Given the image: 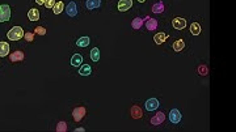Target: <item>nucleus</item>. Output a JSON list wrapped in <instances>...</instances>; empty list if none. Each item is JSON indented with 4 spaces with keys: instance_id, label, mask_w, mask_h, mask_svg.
<instances>
[{
    "instance_id": "obj_1",
    "label": "nucleus",
    "mask_w": 236,
    "mask_h": 132,
    "mask_svg": "<svg viewBox=\"0 0 236 132\" xmlns=\"http://www.w3.org/2000/svg\"><path fill=\"white\" fill-rule=\"evenodd\" d=\"M24 30L21 26H13L11 30L7 33V37H8L9 41H20L24 37Z\"/></svg>"
},
{
    "instance_id": "obj_2",
    "label": "nucleus",
    "mask_w": 236,
    "mask_h": 132,
    "mask_svg": "<svg viewBox=\"0 0 236 132\" xmlns=\"http://www.w3.org/2000/svg\"><path fill=\"white\" fill-rule=\"evenodd\" d=\"M11 20V8L9 5L3 4L0 5V23H5V21Z\"/></svg>"
},
{
    "instance_id": "obj_3",
    "label": "nucleus",
    "mask_w": 236,
    "mask_h": 132,
    "mask_svg": "<svg viewBox=\"0 0 236 132\" xmlns=\"http://www.w3.org/2000/svg\"><path fill=\"white\" fill-rule=\"evenodd\" d=\"M85 113H87V110L85 107L83 106H79V107H75L73 109V111H72V116H73V120L75 122H80L84 116H85Z\"/></svg>"
},
{
    "instance_id": "obj_4",
    "label": "nucleus",
    "mask_w": 236,
    "mask_h": 132,
    "mask_svg": "<svg viewBox=\"0 0 236 132\" xmlns=\"http://www.w3.org/2000/svg\"><path fill=\"white\" fill-rule=\"evenodd\" d=\"M159 105H160V104H159V101H158L156 98H150V99H147L146 104H144L147 111H155V110H158Z\"/></svg>"
},
{
    "instance_id": "obj_5",
    "label": "nucleus",
    "mask_w": 236,
    "mask_h": 132,
    "mask_svg": "<svg viewBox=\"0 0 236 132\" xmlns=\"http://www.w3.org/2000/svg\"><path fill=\"white\" fill-rule=\"evenodd\" d=\"M172 25L174 29H177V30H182V29L186 28V20L182 18V17H176L172 20Z\"/></svg>"
},
{
    "instance_id": "obj_6",
    "label": "nucleus",
    "mask_w": 236,
    "mask_h": 132,
    "mask_svg": "<svg viewBox=\"0 0 236 132\" xmlns=\"http://www.w3.org/2000/svg\"><path fill=\"white\" fill-rule=\"evenodd\" d=\"M132 7V0H120L118 2V11L120 12H126Z\"/></svg>"
},
{
    "instance_id": "obj_7",
    "label": "nucleus",
    "mask_w": 236,
    "mask_h": 132,
    "mask_svg": "<svg viewBox=\"0 0 236 132\" xmlns=\"http://www.w3.org/2000/svg\"><path fill=\"white\" fill-rule=\"evenodd\" d=\"M169 120H171L173 124L180 123V120H181V113L177 109L171 110V113H169Z\"/></svg>"
},
{
    "instance_id": "obj_8",
    "label": "nucleus",
    "mask_w": 236,
    "mask_h": 132,
    "mask_svg": "<svg viewBox=\"0 0 236 132\" xmlns=\"http://www.w3.org/2000/svg\"><path fill=\"white\" fill-rule=\"evenodd\" d=\"M25 59V55L23 51H14V53H12L9 55V60L12 63H16V62H23Z\"/></svg>"
},
{
    "instance_id": "obj_9",
    "label": "nucleus",
    "mask_w": 236,
    "mask_h": 132,
    "mask_svg": "<svg viewBox=\"0 0 236 132\" xmlns=\"http://www.w3.org/2000/svg\"><path fill=\"white\" fill-rule=\"evenodd\" d=\"M164 119H165L164 113H158L155 116H152L151 124H152V126H159V124H161V123L164 122Z\"/></svg>"
},
{
    "instance_id": "obj_10",
    "label": "nucleus",
    "mask_w": 236,
    "mask_h": 132,
    "mask_svg": "<svg viewBox=\"0 0 236 132\" xmlns=\"http://www.w3.org/2000/svg\"><path fill=\"white\" fill-rule=\"evenodd\" d=\"M66 13H67L70 17L76 16V14H78V8H76V4L73 3V2H70V3H68V5H67V8H66Z\"/></svg>"
},
{
    "instance_id": "obj_11",
    "label": "nucleus",
    "mask_w": 236,
    "mask_h": 132,
    "mask_svg": "<svg viewBox=\"0 0 236 132\" xmlns=\"http://www.w3.org/2000/svg\"><path fill=\"white\" fill-rule=\"evenodd\" d=\"M146 28L148 29V30H156L158 29V21L155 18H151V17H147L146 18Z\"/></svg>"
},
{
    "instance_id": "obj_12",
    "label": "nucleus",
    "mask_w": 236,
    "mask_h": 132,
    "mask_svg": "<svg viewBox=\"0 0 236 132\" xmlns=\"http://www.w3.org/2000/svg\"><path fill=\"white\" fill-rule=\"evenodd\" d=\"M28 18L30 20V21H38L40 20V11L38 9H35V8H32V9H29L28 11Z\"/></svg>"
},
{
    "instance_id": "obj_13",
    "label": "nucleus",
    "mask_w": 236,
    "mask_h": 132,
    "mask_svg": "<svg viewBox=\"0 0 236 132\" xmlns=\"http://www.w3.org/2000/svg\"><path fill=\"white\" fill-rule=\"evenodd\" d=\"M8 53H9V43L0 41V56L4 58L8 55Z\"/></svg>"
},
{
    "instance_id": "obj_14",
    "label": "nucleus",
    "mask_w": 236,
    "mask_h": 132,
    "mask_svg": "<svg viewBox=\"0 0 236 132\" xmlns=\"http://www.w3.org/2000/svg\"><path fill=\"white\" fill-rule=\"evenodd\" d=\"M83 63V56L80 54H73V56L71 58V65L73 67H80Z\"/></svg>"
},
{
    "instance_id": "obj_15",
    "label": "nucleus",
    "mask_w": 236,
    "mask_h": 132,
    "mask_svg": "<svg viewBox=\"0 0 236 132\" xmlns=\"http://www.w3.org/2000/svg\"><path fill=\"white\" fill-rule=\"evenodd\" d=\"M92 73V68L89 64H84V65H80V69H79V75L82 76H89Z\"/></svg>"
},
{
    "instance_id": "obj_16",
    "label": "nucleus",
    "mask_w": 236,
    "mask_h": 132,
    "mask_svg": "<svg viewBox=\"0 0 236 132\" xmlns=\"http://www.w3.org/2000/svg\"><path fill=\"white\" fill-rule=\"evenodd\" d=\"M142 115H143V113H142V110H141V107H139V106L134 105V106L131 107V116H132L134 119L142 118Z\"/></svg>"
},
{
    "instance_id": "obj_17",
    "label": "nucleus",
    "mask_w": 236,
    "mask_h": 132,
    "mask_svg": "<svg viewBox=\"0 0 236 132\" xmlns=\"http://www.w3.org/2000/svg\"><path fill=\"white\" fill-rule=\"evenodd\" d=\"M201 25L198 24V23H191L190 24V33L193 34V35H200L201 34Z\"/></svg>"
},
{
    "instance_id": "obj_18",
    "label": "nucleus",
    "mask_w": 236,
    "mask_h": 132,
    "mask_svg": "<svg viewBox=\"0 0 236 132\" xmlns=\"http://www.w3.org/2000/svg\"><path fill=\"white\" fill-rule=\"evenodd\" d=\"M85 5L88 9H96L101 5V0H87Z\"/></svg>"
},
{
    "instance_id": "obj_19",
    "label": "nucleus",
    "mask_w": 236,
    "mask_h": 132,
    "mask_svg": "<svg viewBox=\"0 0 236 132\" xmlns=\"http://www.w3.org/2000/svg\"><path fill=\"white\" fill-rule=\"evenodd\" d=\"M184 47H185V42H184V39H177L173 42V50L176 51V53H180L181 50H184Z\"/></svg>"
},
{
    "instance_id": "obj_20",
    "label": "nucleus",
    "mask_w": 236,
    "mask_h": 132,
    "mask_svg": "<svg viewBox=\"0 0 236 132\" xmlns=\"http://www.w3.org/2000/svg\"><path fill=\"white\" fill-rule=\"evenodd\" d=\"M167 39V34L165 33H158L156 35L153 37V41L156 45H161V43H164Z\"/></svg>"
},
{
    "instance_id": "obj_21",
    "label": "nucleus",
    "mask_w": 236,
    "mask_h": 132,
    "mask_svg": "<svg viewBox=\"0 0 236 132\" xmlns=\"http://www.w3.org/2000/svg\"><path fill=\"white\" fill-rule=\"evenodd\" d=\"M91 43V39H89V37H82V38H79L76 41V45L79 47H87L88 45Z\"/></svg>"
},
{
    "instance_id": "obj_22",
    "label": "nucleus",
    "mask_w": 236,
    "mask_h": 132,
    "mask_svg": "<svg viewBox=\"0 0 236 132\" xmlns=\"http://www.w3.org/2000/svg\"><path fill=\"white\" fill-rule=\"evenodd\" d=\"M91 59L93 62H99L100 60V50L97 47H93L91 50Z\"/></svg>"
},
{
    "instance_id": "obj_23",
    "label": "nucleus",
    "mask_w": 236,
    "mask_h": 132,
    "mask_svg": "<svg viewBox=\"0 0 236 132\" xmlns=\"http://www.w3.org/2000/svg\"><path fill=\"white\" fill-rule=\"evenodd\" d=\"M143 25V20L141 17H137L131 21V26L132 29H135V30H138V29H141V26Z\"/></svg>"
},
{
    "instance_id": "obj_24",
    "label": "nucleus",
    "mask_w": 236,
    "mask_h": 132,
    "mask_svg": "<svg viewBox=\"0 0 236 132\" xmlns=\"http://www.w3.org/2000/svg\"><path fill=\"white\" fill-rule=\"evenodd\" d=\"M163 11H164V4L161 2L153 4V7H152V12L153 13H163Z\"/></svg>"
},
{
    "instance_id": "obj_25",
    "label": "nucleus",
    "mask_w": 236,
    "mask_h": 132,
    "mask_svg": "<svg viewBox=\"0 0 236 132\" xmlns=\"http://www.w3.org/2000/svg\"><path fill=\"white\" fill-rule=\"evenodd\" d=\"M63 8H64L63 2H58V3H55V5L53 7V11H54L55 14H59V13L63 12Z\"/></svg>"
},
{
    "instance_id": "obj_26",
    "label": "nucleus",
    "mask_w": 236,
    "mask_h": 132,
    "mask_svg": "<svg viewBox=\"0 0 236 132\" xmlns=\"http://www.w3.org/2000/svg\"><path fill=\"white\" fill-rule=\"evenodd\" d=\"M56 131L58 132H66V131H67V123H66V122H59L56 124Z\"/></svg>"
},
{
    "instance_id": "obj_27",
    "label": "nucleus",
    "mask_w": 236,
    "mask_h": 132,
    "mask_svg": "<svg viewBox=\"0 0 236 132\" xmlns=\"http://www.w3.org/2000/svg\"><path fill=\"white\" fill-rule=\"evenodd\" d=\"M34 32H35L37 34H40V35H45V34H46V29L42 28V26H37V28L34 29Z\"/></svg>"
},
{
    "instance_id": "obj_28",
    "label": "nucleus",
    "mask_w": 236,
    "mask_h": 132,
    "mask_svg": "<svg viewBox=\"0 0 236 132\" xmlns=\"http://www.w3.org/2000/svg\"><path fill=\"white\" fill-rule=\"evenodd\" d=\"M24 38H25L28 42H33V39H34V34L30 33V32H29V33H25V34H24Z\"/></svg>"
},
{
    "instance_id": "obj_29",
    "label": "nucleus",
    "mask_w": 236,
    "mask_h": 132,
    "mask_svg": "<svg viewBox=\"0 0 236 132\" xmlns=\"http://www.w3.org/2000/svg\"><path fill=\"white\" fill-rule=\"evenodd\" d=\"M54 5H55V0H46L45 2V7L47 9H51Z\"/></svg>"
},
{
    "instance_id": "obj_30",
    "label": "nucleus",
    "mask_w": 236,
    "mask_h": 132,
    "mask_svg": "<svg viewBox=\"0 0 236 132\" xmlns=\"http://www.w3.org/2000/svg\"><path fill=\"white\" fill-rule=\"evenodd\" d=\"M198 73H200V75H202V76L207 75V68H206L205 65H201V67H198Z\"/></svg>"
},
{
    "instance_id": "obj_31",
    "label": "nucleus",
    "mask_w": 236,
    "mask_h": 132,
    "mask_svg": "<svg viewBox=\"0 0 236 132\" xmlns=\"http://www.w3.org/2000/svg\"><path fill=\"white\" fill-rule=\"evenodd\" d=\"M46 0H35V3L38 4V5H42V4H45Z\"/></svg>"
},
{
    "instance_id": "obj_32",
    "label": "nucleus",
    "mask_w": 236,
    "mask_h": 132,
    "mask_svg": "<svg viewBox=\"0 0 236 132\" xmlns=\"http://www.w3.org/2000/svg\"><path fill=\"white\" fill-rule=\"evenodd\" d=\"M84 131V128H82V127H80V128H76L75 129V132H83Z\"/></svg>"
},
{
    "instance_id": "obj_33",
    "label": "nucleus",
    "mask_w": 236,
    "mask_h": 132,
    "mask_svg": "<svg viewBox=\"0 0 236 132\" xmlns=\"http://www.w3.org/2000/svg\"><path fill=\"white\" fill-rule=\"evenodd\" d=\"M138 2H139V3H144V2H146V0H138Z\"/></svg>"
}]
</instances>
